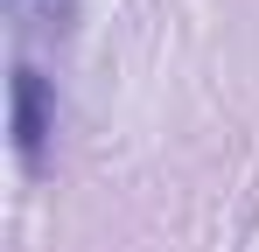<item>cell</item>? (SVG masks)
<instances>
[{"instance_id":"obj_1","label":"cell","mask_w":259,"mask_h":252,"mask_svg":"<svg viewBox=\"0 0 259 252\" xmlns=\"http://www.w3.org/2000/svg\"><path fill=\"white\" fill-rule=\"evenodd\" d=\"M49 133H56V105H49V84L42 70H14V154L28 168H42V147H49Z\"/></svg>"}]
</instances>
